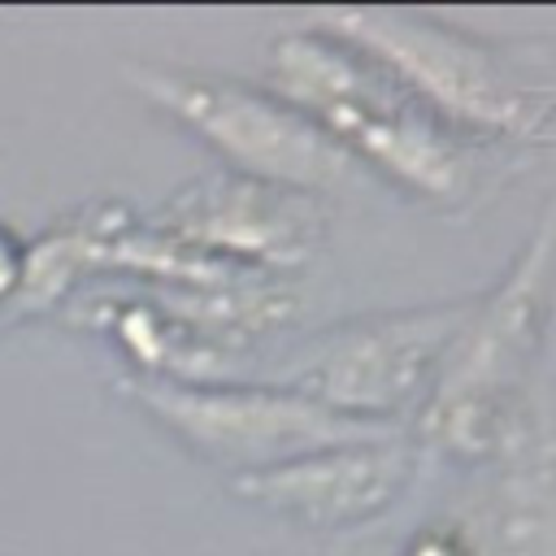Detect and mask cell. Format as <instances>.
Here are the masks:
<instances>
[{"label":"cell","mask_w":556,"mask_h":556,"mask_svg":"<svg viewBox=\"0 0 556 556\" xmlns=\"http://www.w3.org/2000/svg\"><path fill=\"white\" fill-rule=\"evenodd\" d=\"M274 78L291 104L334 143L374 156L400 182L447 195L460 182V156L413 100L391 91L374 61L352 56L330 35H291L274 48Z\"/></svg>","instance_id":"6da1fadb"},{"label":"cell","mask_w":556,"mask_h":556,"mask_svg":"<svg viewBox=\"0 0 556 556\" xmlns=\"http://www.w3.org/2000/svg\"><path fill=\"white\" fill-rule=\"evenodd\" d=\"M148 91L252 178L287 187H339L352 174L348 152L291 104L187 74H156L148 78Z\"/></svg>","instance_id":"7a4b0ae2"},{"label":"cell","mask_w":556,"mask_h":556,"mask_svg":"<svg viewBox=\"0 0 556 556\" xmlns=\"http://www.w3.org/2000/svg\"><path fill=\"white\" fill-rule=\"evenodd\" d=\"M143 400L200 452L213 460H243L256 469L295 460L304 452H321L334 443L382 439L378 421L343 417L300 391H187V387H156Z\"/></svg>","instance_id":"3957f363"},{"label":"cell","mask_w":556,"mask_h":556,"mask_svg":"<svg viewBox=\"0 0 556 556\" xmlns=\"http://www.w3.org/2000/svg\"><path fill=\"white\" fill-rule=\"evenodd\" d=\"M547 261V235L530 248V256L517 265V274L500 287L491 308L469 326L465 343L456 348L434 404L426 413V434L443 447H456L465 456L491 452L508 430V404H513V374L521 369V356L530 348L534 326V295H539V269Z\"/></svg>","instance_id":"277c9868"},{"label":"cell","mask_w":556,"mask_h":556,"mask_svg":"<svg viewBox=\"0 0 556 556\" xmlns=\"http://www.w3.org/2000/svg\"><path fill=\"white\" fill-rule=\"evenodd\" d=\"M352 48H361L378 70H391L395 78L413 83L434 109L452 113L456 122L473 126H521L526 104L521 96L504 83V74L491 65L482 48H473L465 35L408 17V13H334L330 17Z\"/></svg>","instance_id":"5b68a950"},{"label":"cell","mask_w":556,"mask_h":556,"mask_svg":"<svg viewBox=\"0 0 556 556\" xmlns=\"http://www.w3.org/2000/svg\"><path fill=\"white\" fill-rule=\"evenodd\" d=\"M465 317L469 304H452L365 321L334 334L300 374L308 382V400L356 421L395 408L421 387L426 369L443 356L447 339L465 326Z\"/></svg>","instance_id":"8992f818"},{"label":"cell","mask_w":556,"mask_h":556,"mask_svg":"<svg viewBox=\"0 0 556 556\" xmlns=\"http://www.w3.org/2000/svg\"><path fill=\"white\" fill-rule=\"evenodd\" d=\"M404 473H408L404 447L382 439H356V443L304 452L269 469H252L239 478V491L282 513H295L313 526H348L378 513L400 491Z\"/></svg>","instance_id":"52a82bcc"},{"label":"cell","mask_w":556,"mask_h":556,"mask_svg":"<svg viewBox=\"0 0 556 556\" xmlns=\"http://www.w3.org/2000/svg\"><path fill=\"white\" fill-rule=\"evenodd\" d=\"M13 282H17V256H13V248L0 239V295H9Z\"/></svg>","instance_id":"ba28073f"}]
</instances>
